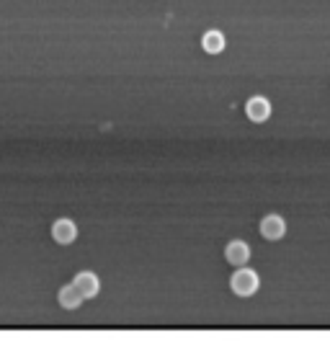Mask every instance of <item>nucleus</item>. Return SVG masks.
<instances>
[{
  "mask_svg": "<svg viewBox=\"0 0 330 356\" xmlns=\"http://www.w3.org/2000/svg\"><path fill=\"white\" fill-rule=\"evenodd\" d=\"M230 287L237 297H251L258 289V273L253 268H237L230 279Z\"/></svg>",
  "mask_w": 330,
  "mask_h": 356,
  "instance_id": "1",
  "label": "nucleus"
},
{
  "mask_svg": "<svg viewBox=\"0 0 330 356\" xmlns=\"http://www.w3.org/2000/svg\"><path fill=\"white\" fill-rule=\"evenodd\" d=\"M72 284H75V289L82 294V299H93V297L98 294V289H101V282H98V276H96L93 271H80V273H75Z\"/></svg>",
  "mask_w": 330,
  "mask_h": 356,
  "instance_id": "2",
  "label": "nucleus"
},
{
  "mask_svg": "<svg viewBox=\"0 0 330 356\" xmlns=\"http://www.w3.org/2000/svg\"><path fill=\"white\" fill-rule=\"evenodd\" d=\"M52 237L60 243V245H70L75 237H77V227L72 220H57L52 225Z\"/></svg>",
  "mask_w": 330,
  "mask_h": 356,
  "instance_id": "3",
  "label": "nucleus"
},
{
  "mask_svg": "<svg viewBox=\"0 0 330 356\" xmlns=\"http://www.w3.org/2000/svg\"><path fill=\"white\" fill-rule=\"evenodd\" d=\"M245 114H248V119H253V122H266L271 116V103L263 96H253L245 103Z\"/></svg>",
  "mask_w": 330,
  "mask_h": 356,
  "instance_id": "4",
  "label": "nucleus"
},
{
  "mask_svg": "<svg viewBox=\"0 0 330 356\" xmlns=\"http://www.w3.org/2000/svg\"><path fill=\"white\" fill-rule=\"evenodd\" d=\"M225 258H227L232 266H245L248 258H251V248H248V243H242V240H232V243L225 248Z\"/></svg>",
  "mask_w": 330,
  "mask_h": 356,
  "instance_id": "5",
  "label": "nucleus"
},
{
  "mask_svg": "<svg viewBox=\"0 0 330 356\" xmlns=\"http://www.w3.org/2000/svg\"><path fill=\"white\" fill-rule=\"evenodd\" d=\"M284 220L279 217V214H268V217H263V222H261V235L263 237H268V240H279V237L284 235Z\"/></svg>",
  "mask_w": 330,
  "mask_h": 356,
  "instance_id": "6",
  "label": "nucleus"
},
{
  "mask_svg": "<svg viewBox=\"0 0 330 356\" xmlns=\"http://www.w3.org/2000/svg\"><path fill=\"white\" fill-rule=\"evenodd\" d=\"M57 299H60L62 310H77V307L82 305V294L75 289V284L62 287V289H60V294H57Z\"/></svg>",
  "mask_w": 330,
  "mask_h": 356,
  "instance_id": "7",
  "label": "nucleus"
},
{
  "mask_svg": "<svg viewBox=\"0 0 330 356\" xmlns=\"http://www.w3.org/2000/svg\"><path fill=\"white\" fill-rule=\"evenodd\" d=\"M201 47H204V52H209V54H219L225 49V34L222 31H206L201 36Z\"/></svg>",
  "mask_w": 330,
  "mask_h": 356,
  "instance_id": "8",
  "label": "nucleus"
}]
</instances>
